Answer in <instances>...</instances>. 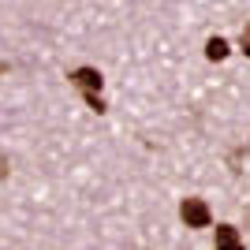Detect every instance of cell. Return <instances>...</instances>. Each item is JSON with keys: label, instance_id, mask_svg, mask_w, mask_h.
Masks as SVG:
<instances>
[{"label": "cell", "instance_id": "obj_1", "mask_svg": "<svg viewBox=\"0 0 250 250\" xmlns=\"http://www.w3.org/2000/svg\"><path fill=\"white\" fill-rule=\"evenodd\" d=\"M179 217H183V224H187V228H209V224H213V213H209V206H206L202 198H183Z\"/></svg>", "mask_w": 250, "mask_h": 250}, {"label": "cell", "instance_id": "obj_2", "mask_svg": "<svg viewBox=\"0 0 250 250\" xmlns=\"http://www.w3.org/2000/svg\"><path fill=\"white\" fill-rule=\"evenodd\" d=\"M213 247H217V250H239L243 247L239 228H231V224H217V231H213Z\"/></svg>", "mask_w": 250, "mask_h": 250}, {"label": "cell", "instance_id": "obj_3", "mask_svg": "<svg viewBox=\"0 0 250 250\" xmlns=\"http://www.w3.org/2000/svg\"><path fill=\"white\" fill-rule=\"evenodd\" d=\"M71 83L79 86V90H97V94H101V71H97V67H75L71 71Z\"/></svg>", "mask_w": 250, "mask_h": 250}, {"label": "cell", "instance_id": "obj_4", "mask_svg": "<svg viewBox=\"0 0 250 250\" xmlns=\"http://www.w3.org/2000/svg\"><path fill=\"white\" fill-rule=\"evenodd\" d=\"M228 42H224V38H209V42H206V56H209V60H224V56H228Z\"/></svg>", "mask_w": 250, "mask_h": 250}, {"label": "cell", "instance_id": "obj_5", "mask_svg": "<svg viewBox=\"0 0 250 250\" xmlns=\"http://www.w3.org/2000/svg\"><path fill=\"white\" fill-rule=\"evenodd\" d=\"M239 45H243V52H247V56H250V22H247V26H243V38H239Z\"/></svg>", "mask_w": 250, "mask_h": 250}, {"label": "cell", "instance_id": "obj_6", "mask_svg": "<svg viewBox=\"0 0 250 250\" xmlns=\"http://www.w3.org/2000/svg\"><path fill=\"white\" fill-rule=\"evenodd\" d=\"M0 176H8V161L4 157H0Z\"/></svg>", "mask_w": 250, "mask_h": 250}, {"label": "cell", "instance_id": "obj_7", "mask_svg": "<svg viewBox=\"0 0 250 250\" xmlns=\"http://www.w3.org/2000/svg\"><path fill=\"white\" fill-rule=\"evenodd\" d=\"M247 224H250V213H247Z\"/></svg>", "mask_w": 250, "mask_h": 250}]
</instances>
